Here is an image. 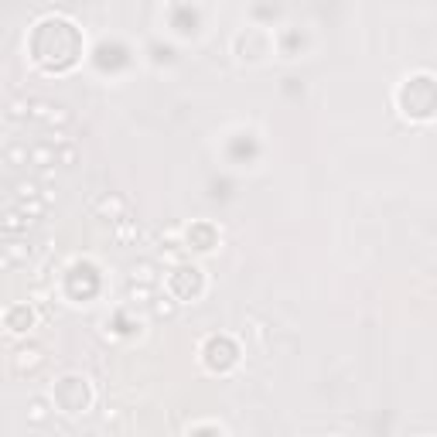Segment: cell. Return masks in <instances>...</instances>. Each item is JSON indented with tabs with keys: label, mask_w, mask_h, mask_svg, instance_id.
<instances>
[{
	"label": "cell",
	"mask_w": 437,
	"mask_h": 437,
	"mask_svg": "<svg viewBox=\"0 0 437 437\" xmlns=\"http://www.w3.org/2000/svg\"><path fill=\"white\" fill-rule=\"evenodd\" d=\"M130 297H133V301H147V297H151V284H140V287L133 284L130 287Z\"/></svg>",
	"instance_id": "8fae6325"
},
{
	"label": "cell",
	"mask_w": 437,
	"mask_h": 437,
	"mask_svg": "<svg viewBox=\"0 0 437 437\" xmlns=\"http://www.w3.org/2000/svg\"><path fill=\"white\" fill-rule=\"evenodd\" d=\"M11 116H14V120H24V116H31V106H28V103H14V106H11Z\"/></svg>",
	"instance_id": "7c38bea8"
},
{
	"label": "cell",
	"mask_w": 437,
	"mask_h": 437,
	"mask_svg": "<svg viewBox=\"0 0 437 437\" xmlns=\"http://www.w3.org/2000/svg\"><path fill=\"white\" fill-rule=\"evenodd\" d=\"M130 277H133V280H140V284H154V263H147V260L133 263Z\"/></svg>",
	"instance_id": "7a4b0ae2"
},
{
	"label": "cell",
	"mask_w": 437,
	"mask_h": 437,
	"mask_svg": "<svg viewBox=\"0 0 437 437\" xmlns=\"http://www.w3.org/2000/svg\"><path fill=\"white\" fill-rule=\"evenodd\" d=\"M28 226H31V219H24L21 212H7L4 215V229L7 232H21V229H28Z\"/></svg>",
	"instance_id": "277c9868"
},
{
	"label": "cell",
	"mask_w": 437,
	"mask_h": 437,
	"mask_svg": "<svg viewBox=\"0 0 437 437\" xmlns=\"http://www.w3.org/2000/svg\"><path fill=\"white\" fill-rule=\"evenodd\" d=\"M31 161L45 168V164H55V154H52V147H45V144H41V147H35V151H31Z\"/></svg>",
	"instance_id": "5b68a950"
},
{
	"label": "cell",
	"mask_w": 437,
	"mask_h": 437,
	"mask_svg": "<svg viewBox=\"0 0 437 437\" xmlns=\"http://www.w3.org/2000/svg\"><path fill=\"white\" fill-rule=\"evenodd\" d=\"M18 195H21V198H38V181H21Z\"/></svg>",
	"instance_id": "ba28073f"
},
{
	"label": "cell",
	"mask_w": 437,
	"mask_h": 437,
	"mask_svg": "<svg viewBox=\"0 0 437 437\" xmlns=\"http://www.w3.org/2000/svg\"><path fill=\"white\" fill-rule=\"evenodd\" d=\"M154 314H157V318H171L174 314V301H157V304H154Z\"/></svg>",
	"instance_id": "9c48e42d"
},
{
	"label": "cell",
	"mask_w": 437,
	"mask_h": 437,
	"mask_svg": "<svg viewBox=\"0 0 437 437\" xmlns=\"http://www.w3.org/2000/svg\"><path fill=\"white\" fill-rule=\"evenodd\" d=\"M24 256H28V249L21 246V243H14V246H7V260H11V263H21Z\"/></svg>",
	"instance_id": "30bf717a"
},
{
	"label": "cell",
	"mask_w": 437,
	"mask_h": 437,
	"mask_svg": "<svg viewBox=\"0 0 437 437\" xmlns=\"http://www.w3.org/2000/svg\"><path fill=\"white\" fill-rule=\"evenodd\" d=\"M96 209H99V215H113V219H123V198H103V202H99V205H96Z\"/></svg>",
	"instance_id": "6da1fadb"
},
{
	"label": "cell",
	"mask_w": 437,
	"mask_h": 437,
	"mask_svg": "<svg viewBox=\"0 0 437 437\" xmlns=\"http://www.w3.org/2000/svg\"><path fill=\"white\" fill-rule=\"evenodd\" d=\"M38 362H41L38 348H21V352H18V369H21V372H24V369H35Z\"/></svg>",
	"instance_id": "3957f363"
},
{
	"label": "cell",
	"mask_w": 437,
	"mask_h": 437,
	"mask_svg": "<svg viewBox=\"0 0 437 437\" xmlns=\"http://www.w3.org/2000/svg\"><path fill=\"white\" fill-rule=\"evenodd\" d=\"M28 417H31V423H45V399H31V410H28Z\"/></svg>",
	"instance_id": "8992f818"
},
{
	"label": "cell",
	"mask_w": 437,
	"mask_h": 437,
	"mask_svg": "<svg viewBox=\"0 0 437 437\" xmlns=\"http://www.w3.org/2000/svg\"><path fill=\"white\" fill-rule=\"evenodd\" d=\"M7 157H11L14 164H24V161H28V154L21 151V147H11V151H7Z\"/></svg>",
	"instance_id": "4fadbf2b"
},
{
	"label": "cell",
	"mask_w": 437,
	"mask_h": 437,
	"mask_svg": "<svg viewBox=\"0 0 437 437\" xmlns=\"http://www.w3.org/2000/svg\"><path fill=\"white\" fill-rule=\"evenodd\" d=\"M48 123H69V113L62 110V106H48V113H45Z\"/></svg>",
	"instance_id": "52a82bcc"
}]
</instances>
